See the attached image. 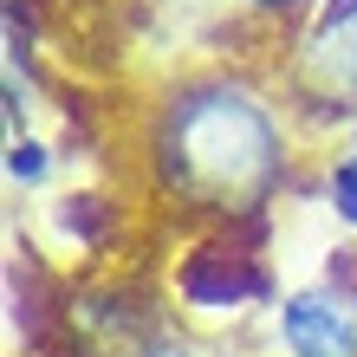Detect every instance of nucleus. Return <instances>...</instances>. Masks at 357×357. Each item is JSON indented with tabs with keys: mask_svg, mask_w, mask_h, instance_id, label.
I'll return each mask as SVG.
<instances>
[{
	"mask_svg": "<svg viewBox=\"0 0 357 357\" xmlns=\"http://www.w3.org/2000/svg\"><path fill=\"white\" fill-rule=\"evenodd\" d=\"M156 182L208 215H254L286 182V123L247 78H188L162 98L156 137Z\"/></svg>",
	"mask_w": 357,
	"mask_h": 357,
	"instance_id": "nucleus-1",
	"label": "nucleus"
},
{
	"mask_svg": "<svg viewBox=\"0 0 357 357\" xmlns=\"http://www.w3.org/2000/svg\"><path fill=\"white\" fill-rule=\"evenodd\" d=\"M286 91L305 117H331V123H357V0H325L312 13L305 39L292 46L286 66Z\"/></svg>",
	"mask_w": 357,
	"mask_h": 357,
	"instance_id": "nucleus-2",
	"label": "nucleus"
},
{
	"mask_svg": "<svg viewBox=\"0 0 357 357\" xmlns=\"http://www.w3.org/2000/svg\"><path fill=\"white\" fill-rule=\"evenodd\" d=\"M286 357H357V299L338 286H299L280 299Z\"/></svg>",
	"mask_w": 357,
	"mask_h": 357,
	"instance_id": "nucleus-3",
	"label": "nucleus"
},
{
	"mask_svg": "<svg viewBox=\"0 0 357 357\" xmlns=\"http://www.w3.org/2000/svg\"><path fill=\"white\" fill-rule=\"evenodd\" d=\"M325 202H331V215L344 227H357V123H351L344 150L331 156V169H325Z\"/></svg>",
	"mask_w": 357,
	"mask_h": 357,
	"instance_id": "nucleus-4",
	"label": "nucleus"
},
{
	"mask_svg": "<svg viewBox=\"0 0 357 357\" xmlns=\"http://www.w3.org/2000/svg\"><path fill=\"white\" fill-rule=\"evenodd\" d=\"M7 176H13V182H39V176H46V156H39V143H20V137H13V150H7Z\"/></svg>",
	"mask_w": 357,
	"mask_h": 357,
	"instance_id": "nucleus-5",
	"label": "nucleus"
},
{
	"mask_svg": "<svg viewBox=\"0 0 357 357\" xmlns=\"http://www.w3.org/2000/svg\"><path fill=\"white\" fill-rule=\"evenodd\" d=\"M254 7H280V13H292V7H325V0H254Z\"/></svg>",
	"mask_w": 357,
	"mask_h": 357,
	"instance_id": "nucleus-6",
	"label": "nucleus"
}]
</instances>
